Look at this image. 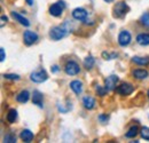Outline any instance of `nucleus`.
I'll return each mask as SVG.
<instances>
[{"instance_id": "obj_1", "label": "nucleus", "mask_w": 149, "mask_h": 143, "mask_svg": "<svg viewBox=\"0 0 149 143\" xmlns=\"http://www.w3.org/2000/svg\"><path fill=\"white\" fill-rule=\"evenodd\" d=\"M67 25H68V23H64L63 25H58V26L52 28L51 31H49V37L53 40H55V41L62 39V38H64V37L68 35V32H69V28Z\"/></svg>"}, {"instance_id": "obj_2", "label": "nucleus", "mask_w": 149, "mask_h": 143, "mask_svg": "<svg viewBox=\"0 0 149 143\" xmlns=\"http://www.w3.org/2000/svg\"><path fill=\"white\" fill-rule=\"evenodd\" d=\"M129 6L125 1H119L113 6L112 9V15L115 18H122L126 15V13L129 12Z\"/></svg>"}, {"instance_id": "obj_3", "label": "nucleus", "mask_w": 149, "mask_h": 143, "mask_svg": "<svg viewBox=\"0 0 149 143\" xmlns=\"http://www.w3.org/2000/svg\"><path fill=\"white\" fill-rule=\"evenodd\" d=\"M48 78L47 76V72L42 69H39V70H36L33 71L31 74H30V79L33 81V83H37V84H41L44 81H46Z\"/></svg>"}, {"instance_id": "obj_4", "label": "nucleus", "mask_w": 149, "mask_h": 143, "mask_svg": "<svg viewBox=\"0 0 149 143\" xmlns=\"http://www.w3.org/2000/svg\"><path fill=\"white\" fill-rule=\"evenodd\" d=\"M64 8H65V3L63 1H58L56 3H53L49 7V14L52 16H54V17H58V16L62 15Z\"/></svg>"}, {"instance_id": "obj_5", "label": "nucleus", "mask_w": 149, "mask_h": 143, "mask_svg": "<svg viewBox=\"0 0 149 143\" xmlns=\"http://www.w3.org/2000/svg\"><path fill=\"white\" fill-rule=\"evenodd\" d=\"M64 71L68 76H76L80 72V68H79V64L74 61H69L65 67H64Z\"/></svg>"}, {"instance_id": "obj_6", "label": "nucleus", "mask_w": 149, "mask_h": 143, "mask_svg": "<svg viewBox=\"0 0 149 143\" xmlns=\"http://www.w3.org/2000/svg\"><path fill=\"white\" fill-rule=\"evenodd\" d=\"M23 40H24V44H25L26 46H31V45H33L35 42H37L38 35L36 32L31 31V30H28V31H25L24 35H23Z\"/></svg>"}, {"instance_id": "obj_7", "label": "nucleus", "mask_w": 149, "mask_h": 143, "mask_svg": "<svg viewBox=\"0 0 149 143\" xmlns=\"http://www.w3.org/2000/svg\"><path fill=\"white\" fill-rule=\"evenodd\" d=\"M131 40H132V37H131V33L127 30L120 31V33H119V36H118V44H119L122 47L129 46Z\"/></svg>"}, {"instance_id": "obj_8", "label": "nucleus", "mask_w": 149, "mask_h": 143, "mask_svg": "<svg viewBox=\"0 0 149 143\" xmlns=\"http://www.w3.org/2000/svg\"><path fill=\"white\" fill-rule=\"evenodd\" d=\"M118 77L117 76H115V74H112V76H109V77H107L106 79H104V87H106V90H108V92H111L116 88V86H117V83H118Z\"/></svg>"}, {"instance_id": "obj_9", "label": "nucleus", "mask_w": 149, "mask_h": 143, "mask_svg": "<svg viewBox=\"0 0 149 143\" xmlns=\"http://www.w3.org/2000/svg\"><path fill=\"white\" fill-rule=\"evenodd\" d=\"M133 90H134V87H133L131 84H129V83H124V84L119 85V86L116 88V92H117L119 95H124V96L132 94Z\"/></svg>"}, {"instance_id": "obj_10", "label": "nucleus", "mask_w": 149, "mask_h": 143, "mask_svg": "<svg viewBox=\"0 0 149 143\" xmlns=\"http://www.w3.org/2000/svg\"><path fill=\"white\" fill-rule=\"evenodd\" d=\"M87 16H88V13L84 8H76L72 10V17L77 21H86Z\"/></svg>"}, {"instance_id": "obj_11", "label": "nucleus", "mask_w": 149, "mask_h": 143, "mask_svg": "<svg viewBox=\"0 0 149 143\" xmlns=\"http://www.w3.org/2000/svg\"><path fill=\"white\" fill-rule=\"evenodd\" d=\"M12 17L14 18L16 22H19V24H22V25H24V26H29L30 25V21L28 19V18H25L23 15H21L19 13H16V12H12Z\"/></svg>"}, {"instance_id": "obj_12", "label": "nucleus", "mask_w": 149, "mask_h": 143, "mask_svg": "<svg viewBox=\"0 0 149 143\" xmlns=\"http://www.w3.org/2000/svg\"><path fill=\"white\" fill-rule=\"evenodd\" d=\"M70 88L74 90V93L76 95H79L83 92V83L79 81V80H72L70 83Z\"/></svg>"}, {"instance_id": "obj_13", "label": "nucleus", "mask_w": 149, "mask_h": 143, "mask_svg": "<svg viewBox=\"0 0 149 143\" xmlns=\"http://www.w3.org/2000/svg\"><path fill=\"white\" fill-rule=\"evenodd\" d=\"M42 94L39 92V90H35L33 94H32V102L33 104L38 106L39 108H42Z\"/></svg>"}, {"instance_id": "obj_14", "label": "nucleus", "mask_w": 149, "mask_h": 143, "mask_svg": "<svg viewBox=\"0 0 149 143\" xmlns=\"http://www.w3.org/2000/svg\"><path fill=\"white\" fill-rule=\"evenodd\" d=\"M83 104H84V107L86 108L87 110H92L95 108V100H94L92 96H85L84 99H83Z\"/></svg>"}, {"instance_id": "obj_15", "label": "nucleus", "mask_w": 149, "mask_h": 143, "mask_svg": "<svg viewBox=\"0 0 149 143\" xmlns=\"http://www.w3.org/2000/svg\"><path fill=\"white\" fill-rule=\"evenodd\" d=\"M21 139L26 143L31 142L33 140V133L29 129H23L22 133H21Z\"/></svg>"}, {"instance_id": "obj_16", "label": "nucleus", "mask_w": 149, "mask_h": 143, "mask_svg": "<svg viewBox=\"0 0 149 143\" xmlns=\"http://www.w3.org/2000/svg\"><path fill=\"white\" fill-rule=\"evenodd\" d=\"M136 42L141 46L149 45V35L148 33H140L136 36Z\"/></svg>"}, {"instance_id": "obj_17", "label": "nucleus", "mask_w": 149, "mask_h": 143, "mask_svg": "<svg viewBox=\"0 0 149 143\" xmlns=\"http://www.w3.org/2000/svg\"><path fill=\"white\" fill-rule=\"evenodd\" d=\"M30 99V93L28 90H22L19 95L16 96V100L19 103H26Z\"/></svg>"}, {"instance_id": "obj_18", "label": "nucleus", "mask_w": 149, "mask_h": 143, "mask_svg": "<svg viewBox=\"0 0 149 143\" xmlns=\"http://www.w3.org/2000/svg\"><path fill=\"white\" fill-rule=\"evenodd\" d=\"M148 71L147 70H143V69H136V70H134L133 71V76L136 78V79H139V80H142V79H146L147 77H148Z\"/></svg>"}, {"instance_id": "obj_19", "label": "nucleus", "mask_w": 149, "mask_h": 143, "mask_svg": "<svg viewBox=\"0 0 149 143\" xmlns=\"http://www.w3.org/2000/svg\"><path fill=\"white\" fill-rule=\"evenodd\" d=\"M16 119H17V111L15 109H10L7 113V121L9 124H13L16 121Z\"/></svg>"}, {"instance_id": "obj_20", "label": "nucleus", "mask_w": 149, "mask_h": 143, "mask_svg": "<svg viewBox=\"0 0 149 143\" xmlns=\"http://www.w3.org/2000/svg\"><path fill=\"white\" fill-rule=\"evenodd\" d=\"M138 133H139V127H138V125H134V126H132L130 129L126 132L125 136H126L127 139H133V137H135V136L138 135Z\"/></svg>"}, {"instance_id": "obj_21", "label": "nucleus", "mask_w": 149, "mask_h": 143, "mask_svg": "<svg viewBox=\"0 0 149 143\" xmlns=\"http://www.w3.org/2000/svg\"><path fill=\"white\" fill-rule=\"evenodd\" d=\"M133 62L138 65H148L149 64V57H139V56H134L133 57Z\"/></svg>"}, {"instance_id": "obj_22", "label": "nucleus", "mask_w": 149, "mask_h": 143, "mask_svg": "<svg viewBox=\"0 0 149 143\" xmlns=\"http://www.w3.org/2000/svg\"><path fill=\"white\" fill-rule=\"evenodd\" d=\"M95 64V60L93 58V56H87L85 60H84V67L87 69V70H91Z\"/></svg>"}, {"instance_id": "obj_23", "label": "nucleus", "mask_w": 149, "mask_h": 143, "mask_svg": "<svg viewBox=\"0 0 149 143\" xmlns=\"http://www.w3.org/2000/svg\"><path fill=\"white\" fill-rule=\"evenodd\" d=\"M140 134H141V136H142V139H143V140L149 141V128L148 127H142V128H141Z\"/></svg>"}, {"instance_id": "obj_24", "label": "nucleus", "mask_w": 149, "mask_h": 143, "mask_svg": "<svg viewBox=\"0 0 149 143\" xmlns=\"http://www.w3.org/2000/svg\"><path fill=\"white\" fill-rule=\"evenodd\" d=\"M3 142H7V143H15L16 142V136L14 135H6L5 139H3Z\"/></svg>"}, {"instance_id": "obj_25", "label": "nucleus", "mask_w": 149, "mask_h": 143, "mask_svg": "<svg viewBox=\"0 0 149 143\" xmlns=\"http://www.w3.org/2000/svg\"><path fill=\"white\" fill-rule=\"evenodd\" d=\"M107 92H108V90H106V87H102V86H96V93H97V95H100V96H104Z\"/></svg>"}, {"instance_id": "obj_26", "label": "nucleus", "mask_w": 149, "mask_h": 143, "mask_svg": "<svg viewBox=\"0 0 149 143\" xmlns=\"http://www.w3.org/2000/svg\"><path fill=\"white\" fill-rule=\"evenodd\" d=\"M141 23L145 24V25H149V12L145 13V14L141 16Z\"/></svg>"}, {"instance_id": "obj_27", "label": "nucleus", "mask_w": 149, "mask_h": 143, "mask_svg": "<svg viewBox=\"0 0 149 143\" xmlns=\"http://www.w3.org/2000/svg\"><path fill=\"white\" fill-rule=\"evenodd\" d=\"M3 77L6 79H10V80H19V74H10V73H7V74H3Z\"/></svg>"}, {"instance_id": "obj_28", "label": "nucleus", "mask_w": 149, "mask_h": 143, "mask_svg": "<svg viewBox=\"0 0 149 143\" xmlns=\"http://www.w3.org/2000/svg\"><path fill=\"white\" fill-rule=\"evenodd\" d=\"M108 119H109V116H107V115H100V116H99V120H100V123H102V124H106Z\"/></svg>"}, {"instance_id": "obj_29", "label": "nucleus", "mask_w": 149, "mask_h": 143, "mask_svg": "<svg viewBox=\"0 0 149 143\" xmlns=\"http://www.w3.org/2000/svg\"><path fill=\"white\" fill-rule=\"evenodd\" d=\"M0 53H1V58H0V61H1V62H3V61H5V58H6L5 49H3V48H1V49H0Z\"/></svg>"}, {"instance_id": "obj_30", "label": "nucleus", "mask_w": 149, "mask_h": 143, "mask_svg": "<svg viewBox=\"0 0 149 143\" xmlns=\"http://www.w3.org/2000/svg\"><path fill=\"white\" fill-rule=\"evenodd\" d=\"M102 56L106 57V60H110V58H111V57L109 56V54H107V53H102Z\"/></svg>"}, {"instance_id": "obj_31", "label": "nucleus", "mask_w": 149, "mask_h": 143, "mask_svg": "<svg viewBox=\"0 0 149 143\" xmlns=\"http://www.w3.org/2000/svg\"><path fill=\"white\" fill-rule=\"evenodd\" d=\"M26 1V3L29 5V6H32L33 5V0H25Z\"/></svg>"}, {"instance_id": "obj_32", "label": "nucleus", "mask_w": 149, "mask_h": 143, "mask_svg": "<svg viewBox=\"0 0 149 143\" xmlns=\"http://www.w3.org/2000/svg\"><path fill=\"white\" fill-rule=\"evenodd\" d=\"M52 71H53V72H57V71H58V68H57V65H54V67L52 68Z\"/></svg>"}, {"instance_id": "obj_33", "label": "nucleus", "mask_w": 149, "mask_h": 143, "mask_svg": "<svg viewBox=\"0 0 149 143\" xmlns=\"http://www.w3.org/2000/svg\"><path fill=\"white\" fill-rule=\"evenodd\" d=\"M1 21H2V24H3V23H5V21H6V22H7V17H6V16H3V15H2V16H1Z\"/></svg>"}, {"instance_id": "obj_34", "label": "nucleus", "mask_w": 149, "mask_h": 143, "mask_svg": "<svg viewBox=\"0 0 149 143\" xmlns=\"http://www.w3.org/2000/svg\"><path fill=\"white\" fill-rule=\"evenodd\" d=\"M104 1H106V2H112L113 0H104Z\"/></svg>"}, {"instance_id": "obj_35", "label": "nucleus", "mask_w": 149, "mask_h": 143, "mask_svg": "<svg viewBox=\"0 0 149 143\" xmlns=\"http://www.w3.org/2000/svg\"><path fill=\"white\" fill-rule=\"evenodd\" d=\"M147 95H148V97H149V90H148V93H147Z\"/></svg>"}]
</instances>
